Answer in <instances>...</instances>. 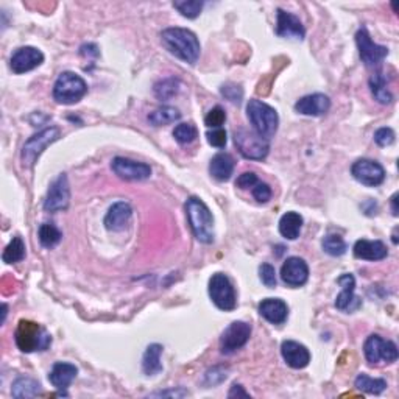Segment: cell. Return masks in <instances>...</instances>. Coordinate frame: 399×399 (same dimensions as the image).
Returning a JSON list of instances; mask_svg holds the SVG:
<instances>
[{"label": "cell", "instance_id": "15", "mask_svg": "<svg viewBox=\"0 0 399 399\" xmlns=\"http://www.w3.org/2000/svg\"><path fill=\"white\" fill-rule=\"evenodd\" d=\"M42 63H44V53H42L39 48L26 46L17 48V50L11 55L10 67L15 73L21 75V73L36 69V67H39Z\"/></svg>", "mask_w": 399, "mask_h": 399}, {"label": "cell", "instance_id": "7", "mask_svg": "<svg viewBox=\"0 0 399 399\" xmlns=\"http://www.w3.org/2000/svg\"><path fill=\"white\" fill-rule=\"evenodd\" d=\"M210 297L212 299V303L216 304L220 310L230 312L234 310L237 306L234 287H232L228 276L223 273H216L211 276Z\"/></svg>", "mask_w": 399, "mask_h": 399}, {"label": "cell", "instance_id": "23", "mask_svg": "<svg viewBox=\"0 0 399 399\" xmlns=\"http://www.w3.org/2000/svg\"><path fill=\"white\" fill-rule=\"evenodd\" d=\"M354 256L358 259L364 261H382L389 256V250H387L385 243L380 241H366V239H360L354 243Z\"/></svg>", "mask_w": 399, "mask_h": 399}, {"label": "cell", "instance_id": "20", "mask_svg": "<svg viewBox=\"0 0 399 399\" xmlns=\"http://www.w3.org/2000/svg\"><path fill=\"white\" fill-rule=\"evenodd\" d=\"M331 100L328 95L324 94H310L295 103V109L303 115H312V118H318L329 111Z\"/></svg>", "mask_w": 399, "mask_h": 399}, {"label": "cell", "instance_id": "41", "mask_svg": "<svg viewBox=\"0 0 399 399\" xmlns=\"http://www.w3.org/2000/svg\"><path fill=\"white\" fill-rule=\"evenodd\" d=\"M374 140L379 147H389L395 142V131L389 127H382L374 133Z\"/></svg>", "mask_w": 399, "mask_h": 399}, {"label": "cell", "instance_id": "27", "mask_svg": "<svg viewBox=\"0 0 399 399\" xmlns=\"http://www.w3.org/2000/svg\"><path fill=\"white\" fill-rule=\"evenodd\" d=\"M161 354L163 346L159 343H153V345L147 346L142 358V370L147 376H155V374L163 371Z\"/></svg>", "mask_w": 399, "mask_h": 399}, {"label": "cell", "instance_id": "48", "mask_svg": "<svg viewBox=\"0 0 399 399\" xmlns=\"http://www.w3.org/2000/svg\"><path fill=\"white\" fill-rule=\"evenodd\" d=\"M2 310H3V312H2V315H3V317H2V323H3V322H5V317H7V306H5V304H3V308H2Z\"/></svg>", "mask_w": 399, "mask_h": 399}, {"label": "cell", "instance_id": "39", "mask_svg": "<svg viewBox=\"0 0 399 399\" xmlns=\"http://www.w3.org/2000/svg\"><path fill=\"white\" fill-rule=\"evenodd\" d=\"M259 276L263 286H267L268 288H273L278 284V279H276V270L270 263H262L259 267Z\"/></svg>", "mask_w": 399, "mask_h": 399}, {"label": "cell", "instance_id": "14", "mask_svg": "<svg viewBox=\"0 0 399 399\" xmlns=\"http://www.w3.org/2000/svg\"><path fill=\"white\" fill-rule=\"evenodd\" d=\"M111 169L115 175L125 181H142L151 176V167L149 164L133 161L128 158H114Z\"/></svg>", "mask_w": 399, "mask_h": 399}, {"label": "cell", "instance_id": "5", "mask_svg": "<svg viewBox=\"0 0 399 399\" xmlns=\"http://www.w3.org/2000/svg\"><path fill=\"white\" fill-rule=\"evenodd\" d=\"M16 343L24 353L44 351L52 343V337L39 324L28 320H21L16 331Z\"/></svg>", "mask_w": 399, "mask_h": 399}, {"label": "cell", "instance_id": "45", "mask_svg": "<svg viewBox=\"0 0 399 399\" xmlns=\"http://www.w3.org/2000/svg\"><path fill=\"white\" fill-rule=\"evenodd\" d=\"M250 398V393H247L243 390V387L242 385H239V384H234L231 387V390L228 393V398Z\"/></svg>", "mask_w": 399, "mask_h": 399}, {"label": "cell", "instance_id": "47", "mask_svg": "<svg viewBox=\"0 0 399 399\" xmlns=\"http://www.w3.org/2000/svg\"><path fill=\"white\" fill-rule=\"evenodd\" d=\"M391 210H393V216L398 217V194L391 196Z\"/></svg>", "mask_w": 399, "mask_h": 399}, {"label": "cell", "instance_id": "38", "mask_svg": "<svg viewBox=\"0 0 399 399\" xmlns=\"http://www.w3.org/2000/svg\"><path fill=\"white\" fill-rule=\"evenodd\" d=\"M225 120H226L225 109L222 106H216L207 113V115L205 118V124L210 128H220L225 124Z\"/></svg>", "mask_w": 399, "mask_h": 399}, {"label": "cell", "instance_id": "46", "mask_svg": "<svg viewBox=\"0 0 399 399\" xmlns=\"http://www.w3.org/2000/svg\"><path fill=\"white\" fill-rule=\"evenodd\" d=\"M167 395L184 396V395H187V391H165V393H155V395H153V396H167Z\"/></svg>", "mask_w": 399, "mask_h": 399}, {"label": "cell", "instance_id": "44", "mask_svg": "<svg viewBox=\"0 0 399 399\" xmlns=\"http://www.w3.org/2000/svg\"><path fill=\"white\" fill-rule=\"evenodd\" d=\"M257 183H259V178H257L256 174H253V171H245V174L237 178L236 186L239 189H253Z\"/></svg>", "mask_w": 399, "mask_h": 399}, {"label": "cell", "instance_id": "37", "mask_svg": "<svg viewBox=\"0 0 399 399\" xmlns=\"http://www.w3.org/2000/svg\"><path fill=\"white\" fill-rule=\"evenodd\" d=\"M174 138L176 139V142L181 145L192 144L194 140L198 138V130H196V127L194 124H187L186 122V124H180L175 127Z\"/></svg>", "mask_w": 399, "mask_h": 399}, {"label": "cell", "instance_id": "29", "mask_svg": "<svg viewBox=\"0 0 399 399\" xmlns=\"http://www.w3.org/2000/svg\"><path fill=\"white\" fill-rule=\"evenodd\" d=\"M41 384L38 380H35L32 378H19L15 380L13 384V393L15 398H35L41 393Z\"/></svg>", "mask_w": 399, "mask_h": 399}, {"label": "cell", "instance_id": "42", "mask_svg": "<svg viewBox=\"0 0 399 399\" xmlns=\"http://www.w3.org/2000/svg\"><path fill=\"white\" fill-rule=\"evenodd\" d=\"M222 95L232 103H241L243 97V91L241 86L237 84H225L222 88Z\"/></svg>", "mask_w": 399, "mask_h": 399}, {"label": "cell", "instance_id": "18", "mask_svg": "<svg viewBox=\"0 0 399 399\" xmlns=\"http://www.w3.org/2000/svg\"><path fill=\"white\" fill-rule=\"evenodd\" d=\"M276 35L281 36V38H293L301 41L306 36V30L297 16L279 8L278 17H276Z\"/></svg>", "mask_w": 399, "mask_h": 399}, {"label": "cell", "instance_id": "43", "mask_svg": "<svg viewBox=\"0 0 399 399\" xmlns=\"http://www.w3.org/2000/svg\"><path fill=\"white\" fill-rule=\"evenodd\" d=\"M253 196L259 203H267V201L272 198V189H270L268 184L259 181L253 187Z\"/></svg>", "mask_w": 399, "mask_h": 399}, {"label": "cell", "instance_id": "10", "mask_svg": "<svg viewBox=\"0 0 399 399\" xmlns=\"http://www.w3.org/2000/svg\"><path fill=\"white\" fill-rule=\"evenodd\" d=\"M355 44L359 48L360 59L364 61L366 67H376L387 58L389 55V48L385 46H379L371 39L370 33L365 27H362L358 33H355Z\"/></svg>", "mask_w": 399, "mask_h": 399}, {"label": "cell", "instance_id": "35", "mask_svg": "<svg viewBox=\"0 0 399 399\" xmlns=\"http://www.w3.org/2000/svg\"><path fill=\"white\" fill-rule=\"evenodd\" d=\"M203 2L201 0H176L174 2L175 10L181 13V16L187 17V19H195L198 17L201 10H203Z\"/></svg>", "mask_w": 399, "mask_h": 399}, {"label": "cell", "instance_id": "28", "mask_svg": "<svg viewBox=\"0 0 399 399\" xmlns=\"http://www.w3.org/2000/svg\"><path fill=\"white\" fill-rule=\"evenodd\" d=\"M181 119V113L174 106H159L149 114V122L153 127H165Z\"/></svg>", "mask_w": 399, "mask_h": 399}, {"label": "cell", "instance_id": "40", "mask_svg": "<svg viewBox=\"0 0 399 399\" xmlns=\"http://www.w3.org/2000/svg\"><path fill=\"white\" fill-rule=\"evenodd\" d=\"M206 139L210 145L216 147V149H223L226 142H228V138H226V131L223 128H214L212 131H207Z\"/></svg>", "mask_w": 399, "mask_h": 399}, {"label": "cell", "instance_id": "9", "mask_svg": "<svg viewBox=\"0 0 399 399\" xmlns=\"http://www.w3.org/2000/svg\"><path fill=\"white\" fill-rule=\"evenodd\" d=\"M364 353L368 364L371 365L379 364L380 360H385L387 364H393V362L398 360V348L395 343L384 340L378 334H371L368 337L364 345Z\"/></svg>", "mask_w": 399, "mask_h": 399}, {"label": "cell", "instance_id": "34", "mask_svg": "<svg viewBox=\"0 0 399 399\" xmlns=\"http://www.w3.org/2000/svg\"><path fill=\"white\" fill-rule=\"evenodd\" d=\"M38 236L41 245L46 248H53L55 245H58L61 239H63L61 231L53 223H42L39 226Z\"/></svg>", "mask_w": 399, "mask_h": 399}, {"label": "cell", "instance_id": "21", "mask_svg": "<svg viewBox=\"0 0 399 399\" xmlns=\"http://www.w3.org/2000/svg\"><path fill=\"white\" fill-rule=\"evenodd\" d=\"M78 368L72 364H67V362H57L53 365L50 374H48V380L55 387V389L61 391V395L67 396L66 390L69 389V385L72 384V380L77 378Z\"/></svg>", "mask_w": 399, "mask_h": 399}, {"label": "cell", "instance_id": "30", "mask_svg": "<svg viewBox=\"0 0 399 399\" xmlns=\"http://www.w3.org/2000/svg\"><path fill=\"white\" fill-rule=\"evenodd\" d=\"M370 89L373 97L376 98V102H379L380 105H389L393 102L391 92L387 88V80L382 73H376L370 78Z\"/></svg>", "mask_w": 399, "mask_h": 399}, {"label": "cell", "instance_id": "31", "mask_svg": "<svg viewBox=\"0 0 399 399\" xmlns=\"http://www.w3.org/2000/svg\"><path fill=\"white\" fill-rule=\"evenodd\" d=\"M355 389L365 393H370V395H380L387 389V380L385 379H374L370 378L368 374H359L354 380Z\"/></svg>", "mask_w": 399, "mask_h": 399}, {"label": "cell", "instance_id": "12", "mask_svg": "<svg viewBox=\"0 0 399 399\" xmlns=\"http://www.w3.org/2000/svg\"><path fill=\"white\" fill-rule=\"evenodd\" d=\"M69 201H71L69 180H67L66 174H61L57 180L50 184V189H48L44 201V210L47 212L66 211L67 207H69Z\"/></svg>", "mask_w": 399, "mask_h": 399}, {"label": "cell", "instance_id": "11", "mask_svg": "<svg viewBox=\"0 0 399 399\" xmlns=\"http://www.w3.org/2000/svg\"><path fill=\"white\" fill-rule=\"evenodd\" d=\"M251 337V326L245 322H232L228 328L223 331L220 337V351L223 354H232L237 349L247 345Z\"/></svg>", "mask_w": 399, "mask_h": 399}, {"label": "cell", "instance_id": "33", "mask_svg": "<svg viewBox=\"0 0 399 399\" xmlns=\"http://www.w3.org/2000/svg\"><path fill=\"white\" fill-rule=\"evenodd\" d=\"M24 257H26V245H24V241L19 236H16L5 248L2 259L5 263H16L21 262Z\"/></svg>", "mask_w": 399, "mask_h": 399}, {"label": "cell", "instance_id": "36", "mask_svg": "<svg viewBox=\"0 0 399 399\" xmlns=\"http://www.w3.org/2000/svg\"><path fill=\"white\" fill-rule=\"evenodd\" d=\"M322 247L324 253L331 256H342L346 253V243L343 241V237L339 234H328L323 237Z\"/></svg>", "mask_w": 399, "mask_h": 399}, {"label": "cell", "instance_id": "26", "mask_svg": "<svg viewBox=\"0 0 399 399\" xmlns=\"http://www.w3.org/2000/svg\"><path fill=\"white\" fill-rule=\"evenodd\" d=\"M303 217L298 212H286L279 220V232L282 237L288 239V241H295L299 237V232L303 228Z\"/></svg>", "mask_w": 399, "mask_h": 399}, {"label": "cell", "instance_id": "13", "mask_svg": "<svg viewBox=\"0 0 399 399\" xmlns=\"http://www.w3.org/2000/svg\"><path fill=\"white\" fill-rule=\"evenodd\" d=\"M351 175L368 187H376L385 180V170L373 159H359L351 167Z\"/></svg>", "mask_w": 399, "mask_h": 399}, {"label": "cell", "instance_id": "3", "mask_svg": "<svg viewBox=\"0 0 399 399\" xmlns=\"http://www.w3.org/2000/svg\"><path fill=\"white\" fill-rule=\"evenodd\" d=\"M248 119L253 125L254 131L263 139L273 138L278 131L279 115L276 109L261 100H250L247 105Z\"/></svg>", "mask_w": 399, "mask_h": 399}, {"label": "cell", "instance_id": "6", "mask_svg": "<svg viewBox=\"0 0 399 399\" xmlns=\"http://www.w3.org/2000/svg\"><path fill=\"white\" fill-rule=\"evenodd\" d=\"M234 144L239 153L251 161H262L270 151L268 140L261 138L256 131L247 130V128H239L237 131H234Z\"/></svg>", "mask_w": 399, "mask_h": 399}, {"label": "cell", "instance_id": "19", "mask_svg": "<svg viewBox=\"0 0 399 399\" xmlns=\"http://www.w3.org/2000/svg\"><path fill=\"white\" fill-rule=\"evenodd\" d=\"M281 354H282V359L286 360V364L290 368H295V370H301V368H306L310 362L309 349L304 345H301V343H298L295 340L282 342Z\"/></svg>", "mask_w": 399, "mask_h": 399}, {"label": "cell", "instance_id": "4", "mask_svg": "<svg viewBox=\"0 0 399 399\" xmlns=\"http://www.w3.org/2000/svg\"><path fill=\"white\" fill-rule=\"evenodd\" d=\"M88 92L84 80L73 72H63L53 86V98L59 105L78 103Z\"/></svg>", "mask_w": 399, "mask_h": 399}, {"label": "cell", "instance_id": "32", "mask_svg": "<svg viewBox=\"0 0 399 399\" xmlns=\"http://www.w3.org/2000/svg\"><path fill=\"white\" fill-rule=\"evenodd\" d=\"M155 95L159 98V100H170L171 97H175L180 91V80L175 77H169L164 80H159V82L155 84Z\"/></svg>", "mask_w": 399, "mask_h": 399}, {"label": "cell", "instance_id": "1", "mask_svg": "<svg viewBox=\"0 0 399 399\" xmlns=\"http://www.w3.org/2000/svg\"><path fill=\"white\" fill-rule=\"evenodd\" d=\"M163 46L176 57L187 64H195L200 58V41L194 32L181 27L165 28L161 33Z\"/></svg>", "mask_w": 399, "mask_h": 399}, {"label": "cell", "instance_id": "17", "mask_svg": "<svg viewBox=\"0 0 399 399\" xmlns=\"http://www.w3.org/2000/svg\"><path fill=\"white\" fill-rule=\"evenodd\" d=\"M337 282H339V286L342 287V293L335 299V308L342 312H348V314L349 312L358 310L362 306V301L354 295L355 290L354 276L351 273H345L337 279Z\"/></svg>", "mask_w": 399, "mask_h": 399}, {"label": "cell", "instance_id": "8", "mask_svg": "<svg viewBox=\"0 0 399 399\" xmlns=\"http://www.w3.org/2000/svg\"><path fill=\"white\" fill-rule=\"evenodd\" d=\"M59 136H61L59 128L50 127L30 138L22 147L21 156H22L24 165H26V167H32V165L36 163V159L39 158L41 153L44 151L48 145L53 144L55 140H58Z\"/></svg>", "mask_w": 399, "mask_h": 399}, {"label": "cell", "instance_id": "24", "mask_svg": "<svg viewBox=\"0 0 399 399\" xmlns=\"http://www.w3.org/2000/svg\"><path fill=\"white\" fill-rule=\"evenodd\" d=\"M259 314L268 323L282 324L288 317V308L279 298H266L259 304Z\"/></svg>", "mask_w": 399, "mask_h": 399}, {"label": "cell", "instance_id": "25", "mask_svg": "<svg viewBox=\"0 0 399 399\" xmlns=\"http://www.w3.org/2000/svg\"><path fill=\"white\" fill-rule=\"evenodd\" d=\"M234 159L228 153H219L211 159L210 171L217 181H228L234 171Z\"/></svg>", "mask_w": 399, "mask_h": 399}, {"label": "cell", "instance_id": "16", "mask_svg": "<svg viewBox=\"0 0 399 399\" xmlns=\"http://www.w3.org/2000/svg\"><path fill=\"white\" fill-rule=\"evenodd\" d=\"M281 279L288 287H301L309 279V267L301 257H288L281 267Z\"/></svg>", "mask_w": 399, "mask_h": 399}, {"label": "cell", "instance_id": "22", "mask_svg": "<svg viewBox=\"0 0 399 399\" xmlns=\"http://www.w3.org/2000/svg\"><path fill=\"white\" fill-rule=\"evenodd\" d=\"M133 216V210L131 206L125 203V201H118L114 203L105 217V226L109 231H122L127 228V225L130 223Z\"/></svg>", "mask_w": 399, "mask_h": 399}, {"label": "cell", "instance_id": "2", "mask_svg": "<svg viewBox=\"0 0 399 399\" xmlns=\"http://www.w3.org/2000/svg\"><path fill=\"white\" fill-rule=\"evenodd\" d=\"M186 214L190 230H192L195 239L201 243L214 242V217L210 207L206 206L203 200L198 196H190L186 201Z\"/></svg>", "mask_w": 399, "mask_h": 399}]
</instances>
